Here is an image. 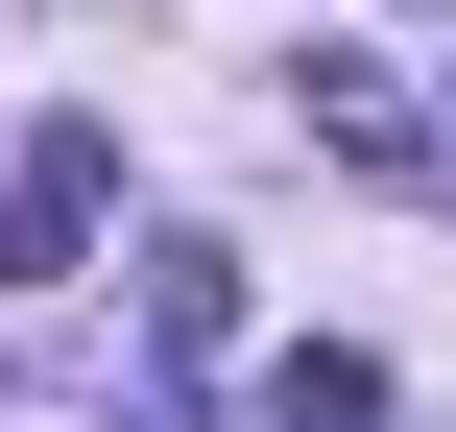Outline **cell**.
I'll return each mask as SVG.
<instances>
[{
	"label": "cell",
	"instance_id": "7a4b0ae2",
	"mask_svg": "<svg viewBox=\"0 0 456 432\" xmlns=\"http://www.w3.org/2000/svg\"><path fill=\"white\" fill-rule=\"evenodd\" d=\"M289 96H313V144H337V168H385V192H409V168H433V120H409V96H385V48H313V72H289Z\"/></svg>",
	"mask_w": 456,
	"mask_h": 432
},
{
	"label": "cell",
	"instance_id": "3957f363",
	"mask_svg": "<svg viewBox=\"0 0 456 432\" xmlns=\"http://www.w3.org/2000/svg\"><path fill=\"white\" fill-rule=\"evenodd\" d=\"M144 337L216 361V337H240V265H216V240H144Z\"/></svg>",
	"mask_w": 456,
	"mask_h": 432
},
{
	"label": "cell",
	"instance_id": "6da1fadb",
	"mask_svg": "<svg viewBox=\"0 0 456 432\" xmlns=\"http://www.w3.org/2000/svg\"><path fill=\"white\" fill-rule=\"evenodd\" d=\"M72 240H96V120L24 144V192H0V289H72Z\"/></svg>",
	"mask_w": 456,
	"mask_h": 432
}]
</instances>
